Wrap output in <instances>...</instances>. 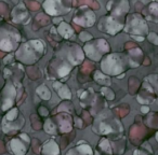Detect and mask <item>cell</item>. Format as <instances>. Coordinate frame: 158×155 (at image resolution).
<instances>
[{"label": "cell", "mask_w": 158, "mask_h": 155, "mask_svg": "<svg viewBox=\"0 0 158 155\" xmlns=\"http://www.w3.org/2000/svg\"><path fill=\"white\" fill-rule=\"evenodd\" d=\"M125 30L130 35V37L136 38V37H142L145 36L148 31L147 29V25L145 21L143 20L142 16L139 14H132L127 18L126 22Z\"/></svg>", "instance_id": "6da1fadb"}, {"label": "cell", "mask_w": 158, "mask_h": 155, "mask_svg": "<svg viewBox=\"0 0 158 155\" xmlns=\"http://www.w3.org/2000/svg\"><path fill=\"white\" fill-rule=\"evenodd\" d=\"M102 70L104 73L117 76L123 71V63L118 55H108L102 61Z\"/></svg>", "instance_id": "7a4b0ae2"}, {"label": "cell", "mask_w": 158, "mask_h": 155, "mask_svg": "<svg viewBox=\"0 0 158 155\" xmlns=\"http://www.w3.org/2000/svg\"><path fill=\"white\" fill-rule=\"evenodd\" d=\"M110 51L108 43L104 40H97L93 43H88L85 46V52L87 56L93 60H99L101 56Z\"/></svg>", "instance_id": "3957f363"}, {"label": "cell", "mask_w": 158, "mask_h": 155, "mask_svg": "<svg viewBox=\"0 0 158 155\" xmlns=\"http://www.w3.org/2000/svg\"><path fill=\"white\" fill-rule=\"evenodd\" d=\"M95 22V14L87 6L78 9L74 17V23L82 27H90Z\"/></svg>", "instance_id": "277c9868"}, {"label": "cell", "mask_w": 158, "mask_h": 155, "mask_svg": "<svg viewBox=\"0 0 158 155\" xmlns=\"http://www.w3.org/2000/svg\"><path fill=\"white\" fill-rule=\"evenodd\" d=\"M123 23H120L117 18L113 17V16H104V17H102L99 25L100 30L110 33V35H115L118 31H120L123 29Z\"/></svg>", "instance_id": "5b68a950"}, {"label": "cell", "mask_w": 158, "mask_h": 155, "mask_svg": "<svg viewBox=\"0 0 158 155\" xmlns=\"http://www.w3.org/2000/svg\"><path fill=\"white\" fill-rule=\"evenodd\" d=\"M44 8L47 13L50 15H59L69 12L70 3L62 2V1H46L44 2Z\"/></svg>", "instance_id": "8992f818"}, {"label": "cell", "mask_w": 158, "mask_h": 155, "mask_svg": "<svg viewBox=\"0 0 158 155\" xmlns=\"http://www.w3.org/2000/svg\"><path fill=\"white\" fill-rule=\"evenodd\" d=\"M53 87L56 91V93L59 94V96L62 99H70L72 98V93H70L69 88L66 85H63L61 82H54L53 83Z\"/></svg>", "instance_id": "52a82bcc"}, {"label": "cell", "mask_w": 158, "mask_h": 155, "mask_svg": "<svg viewBox=\"0 0 158 155\" xmlns=\"http://www.w3.org/2000/svg\"><path fill=\"white\" fill-rule=\"evenodd\" d=\"M57 33H60V36H62V38L64 39H69L74 35V29L65 22H62L57 27Z\"/></svg>", "instance_id": "ba28073f"}, {"label": "cell", "mask_w": 158, "mask_h": 155, "mask_svg": "<svg viewBox=\"0 0 158 155\" xmlns=\"http://www.w3.org/2000/svg\"><path fill=\"white\" fill-rule=\"evenodd\" d=\"M44 153L47 155H59L60 153L59 146H57V144L53 140H50V141H48L44 144Z\"/></svg>", "instance_id": "9c48e42d"}, {"label": "cell", "mask_w": 158, "mask_h": 155, "mask_svg": "<svg viewBox=\"0 0 158 155\" xmlns=\"http://www.w3.org/2000/svg\"><path fill=\"white\" fill-rule=\"evenodd\" d=\"M11 149L15 155H25L26 153V148L19 139H13L11 141Z\"/></svg>", "instance_id": "30bf717a"}, {"label": "cell", "mask_w": 158, "mask_h": 155, "mask_svg": "<svg viewBox=\"0 0 158 155\" xmlns=\"http://www.w3.org/2000/svg\"><path fill=\"white\" fill-rule=\"evenodd\" d=\"M36 93H37V94L39 95L40 98H42L44 100H49V99L51 98L50 90H49L46 85H44V84L40 85V86H38L37 90H36Z\"/></svg>", "instance_id": "8fae6325"}, {"label": "cell", "mask_w": 158, "mask_h": 155, "mask_svg": "<svg viewBox=\"0 0 158 155\" xmlns=\"http://www.w3.org/2000/svg\"><path fill=\"white\" fill-rule=\"evenodd\" d=\"M94 79H95V81H97L98 83L103 84V85H106V87L110 85V79L108 78L107 76H105V74L102 73V72H99V71L95 72Z\"/></svg>", "instance_id": "7c38bea8"}, {"label": "cell", "mask_w": 158, "mask_h": 155, "mask_svg": "<svg viewBox=\"0 0 158 155\" xmlns=\"http://www.w3.org/2000/svg\"><path fill=\"white\" fill-rule=\"evenodd\" d=\"M0 48H1V50H3V51H7V52L11 51L12 48H13V44H12L11 40H10V39L0 40Z\"/></svg>", "instance_id": "4fadbf2b"}, {"label": "cell", "mask_w": 158, "mask_h": 155, "mask_svg": "<svg viewBox=\"0 0 158 155\" xmlns=\"http://www.w3.org/2000/svg\"><path fill=\"white\" fill-rule=\"evenodd\" d=\"M44 129H46L47 133L51 134V135L56 133V127H55L54 123L52 121H47L46 124H44Z\"/></svg>", "instance_id": "5bb4252c"}, {"label": "cell", "mask_w": 158, "mask_h": 155, "mask_svg": "<svg viewBox=\"0 0 158 155\" xmlns=\"http://www.w3.org/2000/svg\"><path fill=\"white\" fill-rule=\"evenodd\" d=\"M18 113H19V110L16 109V108H14V109H12L11 111L8 112L7 116H6V120H8L9 122H12V121H14L16 118Z\"/></svg>", "instance_id": "9a60e30c"}, {"label": "cell", "mask_w": 158, "mask_h": 155, "mask_svg": "<svg viewBox=\"0 0 158 155\" xmlns=\"http://www.w3.org/2000/svg\"><path fill=\"white\" fill-rule=\"evenodd\" d=\"M149 12H151V16H149L148 20H153L154 14H157V20H158V3H153L152 6H149Z\"/></svg>", "instance_id": "2e32d148"}, {"label": "cell", "mask_w": 158, "mask_h": 155, "mask_svg": "<svg viewBox=\"0 0 158 155\" xmlns=\"http://www.w3.org/2000/svg\"><path fill=\"white\" fill-rule=\"evenodd\" d=\"M12 106H13V98H6L5 103H3V105H2V110L6 111V110L10 109Z\"/></svg>", "instance_id": "e0dca14e"}, {"label": "cell", "mask_w": 158, "mask_h": 155, "mask_svg": "<svg viewBox=\"0 0 158 155\" xmlns=\"http://www.w3.org/2000/svg\"><path fill=\"white\" fill-rule=\"evenodd\" d=\"M147 38H148L149 41L153 42V43L155 44V45H158V36L156 35L155 33H151Z\"/></svg>", "instance_id": "ac0fdd59"}, {"label": "cell", "mask_w": 158, "mask_h": 155, "mask_svg": "<svg viewBox=\"0 0 158 155\" xmlns=\"http://www.w3.org/2000/svg\"><path fill=\"white\" fill-rule=\"evenodd\" d=\"M79 38H80V40H82V41H88V40L92 39V35H91V33H86V31H84V33H80Z\"/></svg>", "instance_id": "d6986e66"}, {"label": "cell", "mask_w": 158, "mask_h": 155, "mask_svg": "<svg viewBox=\"0 0 158 155\" xmlns=\"http://www.w3.org/2000/svg\"><path fill=\"white\" fill-rule=\"evenodd\" d=\"M148 111H149V108L147 107V106H144V107H141V112L142 113H148Z\"/></svg>", "instance_id": "ffe728a7"}, {"label": "cell", "mask_w": 158, "mask_h": 155, "mask_svg": "<svg viewBox=\"0 0 158 155\" xmlns=\"http://www.w3.org/2000/svg\"><path fill=\"white\" fill-rule=\"evenodd\" d=\"M21 138H24V140H25V141L29 142V138H28V136H27V135H25V134H22V135H21Z\"/></svg>", "instance_id": "44dd1931"}, {"label": "cell", "mask_w": 158, "mask_h": 155, "mask_svg": "<svg viewBox=\"0 0 158 155\" xmlns=\"http://www.w3.org/2000/svg\"><path fill=\"white\" fill-rule=\"evenodd\" d=\"M156 139H157V141H158V133L156 134Z\"/></svg>", "instance_id": "7402d4cb"}]
</instances>
